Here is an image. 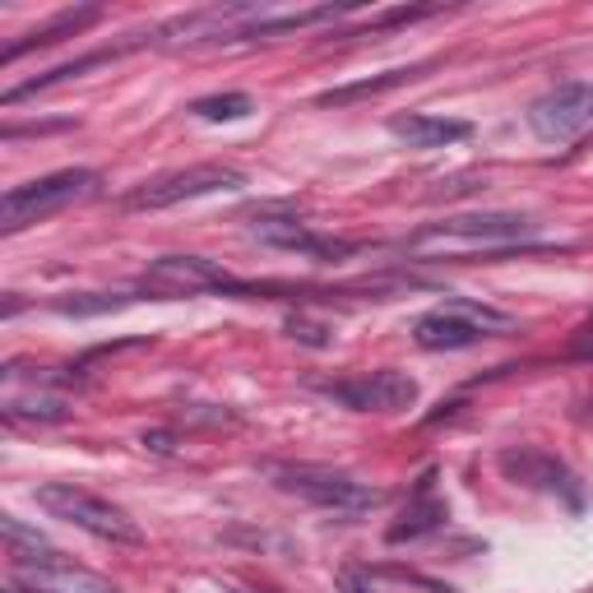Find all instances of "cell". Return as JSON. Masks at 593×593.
Returning a JSON list of instances; mask_svg holds the SVG:
<instances>
[{
    "instance_id": "cell-1",
    "label": "cell",
    "mask_w": 593,
    "mask_h": 593,
    "mask_svg": "<svg viewBox=\"0 0 593 593\" xmlns=\"http://www.w3.org/2000/svg\"><path fill=\"white\" fill-rule=\"evenodd\" d=\"M534 237L529 213H459L446 223H431L404 241L408 255H469V251H505L515 241Z\"/></svg>"
},
{
    "instance_id": "cell-25",
    "label": "cell",
    "mask_w": 593,
    "mask_h": 593,
    "mask_svg": "<svg viewBox=\"0 0 593 593\" xmlns=\"http://www.w3.org/2000/svg\"><path fill=\"white\" fill-rule=\"evenodd\" d=\"M565 358H580V362H593V316L570 334V343H565Z\"/></svg>"
},
{
    "instance_id": "cell-11",
    "label": "cell",
    "mask_w": 593,
    "mask_h": 593,
    "mask_svg": "<svg viewBox=\"0 0 593 593\" xmlns=\"http://www.w3.org/2000/svg\"><path fill=\"white\" fill-rule=\"evenodd\" d=\"M482 339H487V329H477L473 320L446 311V306H436V311H427L413 325V343L422 348V353H459V348H473Z\"/></svg>"
},
{
    "instance_id": "cell-15",
    "label": "cell",
    "mask_w": 593,
    "mask_h": 593,
    "mask_svg": "<svg viewBox=\"0 0 593 593\" xmlns=\"http://www.w3.org/2000/svg\"><path fill=\"white\" fill-rule=\"evenodd\" d=\"M427 492H431V473L422 477V487H417V501L404 510V519L389 529V542H413V538H422V534H436V529H441V524L450 519L446 501H431Z\"/></svg>"
},
{
    "instance_id": "cell-22",
    "label": "cell",
    "mask_w": 593,
    "mask_h": 593,
    "mask_svg": "<svg viewBox=\"0 0 593 593\" xmlns=\"http://www.w3.org/2000/svg\"><path fill=\"white\" fill-rule=\"evenodd\" d=\"M446 311H454V316H464V320H473L477 329H487V334H496V329H510L515 320L505 316V311H492V306H482V301H464V297H446L441 301Z\"/></svg>"
},
{
    "instance_id": "cell-4",
    "label": "cell",
    "mask_w": 593,
    "mask_h": 593,
    "mask_svg": "<svg viewBox=\"0 0 593 593\" xmlns=\"http://www.w3.org/2000/svg\"><path fill=\"white\" fill-rule=\"evenodd\" d=\"M98 190V172L94 167H65V172H52V177H37L29 186H14L6 190L0 200V232H24L29 223H42L61 209H70L75 200Z\"/></svg>"
},
{
    "instance_id": "cell-2",
    "label": "cell",
    "mask_w": 593,
    "mask_h": 593,
    "mask_svg": "<svg viewBox=\"0 0 593 593\" xmlns=\"http://www.w3.org/2000/svg\"><path fill=\"white\" fill-rule=\"evenodd\" d=\"M265 477L274 482L278 492L301 496L320 505V510H334V515H366L385 501L381 487L371 482H358L353 473H339V469H325V464H265Z\"/></svg>"
},
{
    "instance_id": "cell-14",
    "label": "cell",
    "mask_w": 593,
    "mask_h": 593,
    "mask_svg": "<svg viewBox=\"0 0 593 593\" xmlns=\"http://www.w3.org/2000/svg\"><path fill=\"white\" fill-rule=\"evenodd\" d=\"M501 469L510 482H524V487H547V492H557L561 482H570V473L557 464L552 454H542V450H505L501 454Z\"/></svg>"
},
{
    "instance_id": "cell-3",
    "label": "cell",
    "mask_w": 593,
    "mask_h": 593,
    "mask_svg": "<svg viewBox=\"0 0 593 593\" xmlns=\"http://www.w3.org/2000/svg\"><path fill=\"white\" fill-rule=\"evenodd\" d=\"M37 505L47 515L75 524V529L94 534V538L125 542V547H140L144 542V529L121 510V505H112L107 496H98L89 487H75V482H42V487H37Z\"/></svg>"
},
{
    "instance_id": "cell-27",
    "label": "cell",
    "mask_w": 593,
    "mask_h": 593,
    "mask_svg": "<svg viewBox=\"0 0 593 593\" xmlns=\"http://www.w3.org/2000/svg\"><path fill=\"white\" fill-rule=\"evenodd\" d=\"M237 593H251V589H237Z\"/></svg>"
},
{
    "instance_id": "cell-24",
    "label": "cell",
    "mask_w": 593,
    "mask_h": 593,
    "mask_svg": "<svg viewBox=\"0 0 593 593\" xmlns=\"http://www.w3.org/2000/svg\"><path fill=\"white\" fill-rule=\"evenodd\" d=\"M288 334H293L297 343H306V348H325V343H329V329L316 325V320H306V316H293V320H288Z\"/></svg>"
},
{
    "instance_id": "cell-6",
    "label": "cell",
    "mask_w": 593,
    "mask_h": 593,
    "mask_svg": "<svg viewBox=\"0 0 593 593\" xmlns=\"http://www.w3.org/2000/svg\"><path fill=\"white\" fill-rule=\"evenodd\" d=\"M316 389L353 413H404L417 404V381L408 371H366V376L353 381H316Z\"/></svg>"
},
{
    "instance_id": "cell-26",
    "label": "cell",
    "mask_w": 593,
    "mask_h": 593,
    "mask_svg": "<svg viewBox=\"0 0 593 593\" xmlns=\"http://www.w3.org/2000/svg\"><path fill=\"white\" fill-rule=\"evenodd\" d=\"M144 450H153V454H172V431H144Z\"/></svg>"
},
{
    "instance_id": "cell-19",
    "label": "cell",
    "mask_w": 593,
    "mask_h": 593,
    "mask_svg": "<svg viewBox=\"0 0 593 593\" xmlns=\"http://www.w3.org/2000/svg\"><path fill=\"white\" fill-rule=\"evenodd\" d=\"M6 413L10 417H37V422H65L70 417V408H65V399H56V394H6Z\"/></svg>"
},
{
    "instance_id": "cell-8",
    "label": "cell",
    "mask_w": 593,
    "mask_h": 593,
    "mask_svg": "<svg viewBox=\"0 0 593 593\" xmlns=\"http://www.w3.org/2000/svg\"><path fill=\"white\" fill-rule=\"evenodd\" d=\"M529 125L547 144L575 140L580 130L593 125V84H557L552 94H542L529 107Z\"/></svg>"
},
{
    "instance_id": "cell-5",
    "label": "cell",
    "mask_w": 593,
    "mask_h": 593,
    "mask_svg": "<svg viewBox=\"0 0 593 593\" xmlns=\"http://www.w3.org/2000/svg\"><path fill=\"white\" fill-rule=\"evenodd\" d=\"M246 177L237 167L223 163H200V167H186V172H172V177H158L140 190L125 195V209L140 213V209H172L182 200H200V195H218V190H241Z\"/></svg>"
},
{
    "instance_id": "cell-13",
    "label": "cell",
    "mask_w": 593,
    "mask_h": 593,
    "mask_svg": "<svg viewBox=\"0 0 593 593\" xmlns=\"http://www.w3.org/2000/svg\"><path fill=\"white\" fill-rule=\"evenodd\" d=\"M102 19V6H79V10H61L56 19H47L42 29H33L24 42H14V47H6L0 52V61H14V56H24V52H33V47H52V42H61V37H75V33H84L89 24H98Z\"/></svg>"
},
{
    "instance_id": "cell-21",
    "label": "cell",
    "mask_w": 593,
    "mask_h": 593,
    "mask_svg": "<svg viewBox=\"0 0 593 593\" xmlns=\"http://www.w3.org/2000/svg\"><path fill=\"white\" fill-rule=\"evenodd\" d=\"M130 301H140V297H130V293H79V297H61L52 301L61 316H107V311H121V306Z\"/></svg>"
},
{
    "instance_id": "cell-7",
    "label": "cell",
    "mask_w": 593,
    "mask_h": 593,
    "mask_svg": "<svg viewBox=\"0 0 593 593\" xmlns=\"http://www.w3.org/2000/svg\"><path fill=\"white\" fill-rule=\"evenodd\" d=\"M144 288L158 297H195V293H255L251 283H237L223 265L205 255H163L144 274Z\"/></svg>"
},
{
    "instance_id": "cell-9",
    "label": "cell",
    "mask_w": 593,
    "mask_h": 593,
    "mask_svg": "<svg viewBox=\"0 0 593 593\" xmlns=\"http://www.w3.org/2000/svg\"><path fill=\"white\" fill-rule=\"evenodd\" d=\"M255 241L265 246H278V251H297V255H311V260H348L358 251V241H343V237H325V232H311L297 218H260L251 228Z\"/></svg>"
},
{
    "instance_id": "cell-12",
    "label": "cell",
    "mask_w": 593,
    "mask_h": 593,
    "mask_svg": "<svg viewBox=\"0 0 593 593\" xmlns=\"http://www.w3.org/2000/svg\"><path fill=\"white\" fill-rule=\"evenodd\" d=\"M389 135L404 140L408 149H446L473 135L469 121H450V117H431V112H408L389 121Z\"/></svg>"
},
{
    "instance_id": "cell-18",
    "label": "cell",
    "mask_w": 593,
    "mask_h": 593,
    "mask_svg": "<svg viewBox=\"0 0 593 593\" xmlns=\"http://www.w3.org/2000/svg\"><path fill=\"white\" fill-rule=\"evenodd\" d=\"M117 52H94V56H79V61H70V65H56V70H47V75H37V79H29V84H19V89H6V107H14V102H24L29 94H37V89H52V84H61V79H70V75H84V70H94V65H107Z\"/></svg>"
},
{
    "instance_id": "cell-23",
    "label": "cell",
    "mask_w": 593,
    "mask_h": 593,
    "mask_svg": "<svg viewBox=\"0 0 593 593\" xmlns=\"http://www.w3.org/2000/svg\"><path fill=\"white\" fill-rule=\"evenodd\" d=\"M431 14H441L436 6H404V10H385L371 19V33H381V29H399V24H417V19H431Z\"/></svg>"
},
{
    "instance_id": "cell-10",
    "label": "cell",
    "mask_w": 593,
    "mask_h": 593,
    "mask_svg": "<svg viewBox=\"0 0 593 593\" xmlns=\"http://www.w3.org/2000/svg\"><path fill=\"white\" fill-rule=\"evenodd\" d=\"M14 589L29 593H125L98 570H84L75 561H52V565H14Z\"/></svg>"
},
{
    "instance_id": "cell-16",
    "label": "cell",
    "mask_w": 593,
    "mask_h": 593,
    "mask_svg": "<svg viewBox=\"0 0 593 593\" xmlns=\"http://www.w3.org/2000/svg\"><path fill=\"white\" fill-rule=\"evenodd\" d=\"M422 75V65H408V70H385V75H371V79H358V84H339V89H325L316 98V107H348V102H362V98H376V94H389L399 84Z\"/></svg>"
},
{
    "instance_id": "cell-17",
    "label": "cell",
    "mask_w": 593,
    "mask_h": 593,
    "mask_svg": "<svg viewBox=\"0 0 593 593\" xmlns=\"http://www.w3.org/2000/svg\"><path fill=\"white\" fill-rule=\"evenodd\" d=\"M339 19L334 6H316V10H293V14H274V19H255V24L237 29L232 37H278V33H301V29H316V24H329Z\"/></svg>"
},
{
    "instance_id": "cell-20",
    "label": "cell",
    "mask_w": 593,
    "mask_h": 593,
    "mask_svg": "<svg viewBox=\"0 0 593 593\" xmlns=\"http://www.w3.org/2000/svg\"><path fill=\"white\" fill-rule=\"evenodd\" d=\"M190 112L200 121H241L255 112V98L251 94H209V98H195Z\"/></svg>"
}]
</instances>
